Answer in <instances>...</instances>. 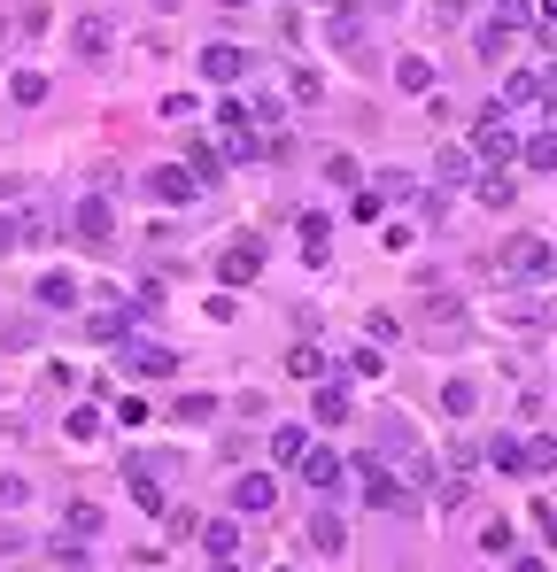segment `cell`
<instances>
[{"mask_svg":"<svg viewBox=\"0 0 557 572\" xmlns=\"http://www.w3.org/2000/svg\"><path fill=\"white\" fill-rule=\"evenodd\" d=\"M70 232H78V248H109V240H117V217H109V201H101V194H93V201H78Z\"/></svg>","mask_w":557,"mask_h":572,"instance_id":"cell-5","label":"cell"},{"mask_svg":"<svg viewBox=\"0 0 557 572\" xmlns=\"http://www.w3.org/2000/svg\"><path fill=\"white\" fill-rule=\"evenodd\" d=\"M472 155L480 163H519V140L503 132V101H480L472 109Z\"/></svg>","mask_w":557,"mask_h":572,"instance_id":"cell-1","label":"cell"},{"mask_svg":"<svg viewBox=\"0 0 557 572\" xmlns=\"http://www.w3.org/2000/svg\"><path fill=\"white\" fill-rule=\"evenodd\" d=\"M256 271H264V240L248 232V240H233V248H225V263H217V279H225V286H248Z\"/></svg>","mask_w":557,"mask_h":572,"instance_id":"cell-7","label":"cell"},{"mask_svg":"<svg viewBox=\"0 0 557 572\" xmlns=\"http://www.w3.org/2000/svg\"><path fill=\"white\" fill-rule=\"evenodd\" d=\"M287 372L294 379H325V348H287Z\"/></svg>","mask_w":557,"mask_h":572,"instance_id":"cell-27","label":"cell"},{"mask_svg":"<svg viewBox=\"0 0 557 572\" xmlns=\"http://www.w3.org/2000/svg\"><path fill=\"white\" fill-rule=\"evenodd\" d=\"M155 472H171V464H155V457H132L124 464V480H132V503H140L147 518H163V480Z\"/></svg>","mask_w":557,"mask_h":572,"instance_id":"cell-6","label":"cell"},{"mask_svg":"<svg viewBox=\"0 0 557 572\" xmlns=\"http://www.w3.org/2000/svg\"><path fill=\"white\" fill-rule=\"evenodd\" d=\"M78 55H109V16H78Z\"/></svg>","mask_w":557,"mask_h":572,"instance_id":"cell-19","label":"cell"},{"mask_svg":"<svg viewBox=\"0 0 557 572\" xmlns=\"http://www.w3.org/2000/svg\"><path fill=\"white\" fill-rule=\"evenodd\" d=\"M279 503V480L271 472H240L233 480V511H271Z\"/></svg>","mask_w":557,"mask_h":572,"instance_id":"cell-11","label":"cell"},{"mask_svg":"<svg viewBox=\"0 0 557 572\" xmlns=\"http://www.w3.org/2000/svg\"><path fill=\"white\" fill-rule=\"evenodd\" d=\"M488 457H496L503 472H527V464H519V433H496V441H488Z\"/></svg>","mask_w":557,"mask_h":572,"instance_id":"cell-31","label":"cell"},{"mask_svg":"<svg viewBox=\"0 0 557 572\" xmlns=\"http://www.w3.org/2000/svg\"><path fill=\"white\" fill-rule=\"evenodd\" d=\"M519 163H527V171H557V140H550V132L527 140V147H519Z\"/></svg>","mask_w":557,"mask_h":572,"instance_id":"cell-28","label":"cell"},{"mask_svg":"<svg viewBox=\"0 0 557 572\" xmlns=\"http://www.w3.org/2000/svg\"><path fill=\"white\" fill-rule=\"evenodd\" d=\"M202 542L217 549V565H225V557L240 549V526H233V518H217V526H202Z\"/></svg>","mask_w":557,"mask_h":572,"instance_id":"cell-26","label":"cell"},{"mask_svg":"<svg viewBox=\"0 0 557 572\" xmlns=\"http://www.w3.org/2000/svg\"><path fill=\"white\" fill-rule=\"evenodd\" d=\"M519 542V534H511V526H503V518H488V526H480V549H488V557H503V549Z\"/></svg>","mask_w":557,"mask_h":572,"instance_id":"cell-35","label":"cell"},{"mask_svg":"<svg viewBox=\"0 0 557 572\" xmlns=\"http://www.w3.org/2000/svg\"><path fill=\"white\" fill-rule=\"evenodd\" d=\"M294 101H325V78H318V70H294Z\"/></svg>","mask_w":557,"mask_h":572,"instance_id":"cell-37","label":"cell"},{"mask_svg":"<svg viewBox=\"0 0 557 572\" xmlns=\"http://www.w3.org/2000/svg\"><path fill=\"white\" fill-rule=\"evenodd\" d=\"M349 472H356V480H364V503H372V511H411V487L395 480V472H387L380 457H356Z\"/></svg>","mask_w":557,"mask_h":572,"instance_id":"cell-3","label":"cell"},{"mask_svg":"<svg viewBox=\"0 0 557 572\" xmlns=\"http://www.w3.org/2000/svg\"><path fill=\"white\" fill-rule=\"evenodd\" d=\"M511 572H550V565H542V557H519V565H511Z\"/></svg>","mask_w":557,"mask_h":572,"instance_id":"cell-41","label":"cell"},{"mask_svg":"<svg viewBox=\"0 0 557 572\" xmlns=\"http://www.w3.org/2000/svg\"><path fill=\"white\" fill-rule=\"evenodd\" d=\"M31 302H47V310H70V302H78V279H70V271H47V279L31 286Z\"/></svg>","mask_w":557,"mask_h":572,"instance_id":"cell-14","label":"cell"},{"mask_svg":"<svg viewBox=\"0 0 557 572\" xmlns=\"http://www.w3.org/2000/svg\"><path fill=\"white\" fill-rule=\"evenodd\" d=\"M225 163H256V132H248V124L225 132Z\"/></svg>","mask_w":557,"mask_h":572,"instance_id":"cell-32","label":"cell"},{"mask_svg":"<svg viewBox=\"0 0 557 572\" xmlns=\"http://www.w3.org/2000/svg\"><path fill=\"white\" fill-rule=\"evenodd\" d=\"M418 317H426V325H434L441 341H449V333H465V294H457V286H426V294H418Z\"/></svg>","mask_w":557,"mask_h":572,"instance_id":"cell-4","label":"cell"},{"mask_svg":"<svg viewBox=\"0 0 557 572\" xmlns=\"http://www.w3.org/2000/svg\"><path fill=\"white\" fill-rule=\"evenodd\" d=\"M302 449H310V433H302V426H279V433H271V457H279V464H302Z\"/></svg>","mask_w":557,"mask_h":572,"instance_id":"cell-24","label":"cell"},{"mask_svg":"<svg viewBox=\"0 0 557 572\" xmlns=\"http://www.w3.org/2000/svg\"><path fill=\"white\" fill-rule=\"evenodd\" d=\"M511 194H519V178L503 171V163H488V171L472 178V201H480V209H511Z\"/></svg>","mask_w":557,"mask_h":572,"instance_id":"cell-10","label":"cell"},{"mask_svg":"<svg viewBox=\"0 0 557 572\" xmlns=\"http://www.w3.org/2000/svg\"><path fill=\"white\" fill-rule=\"evenodd\" d=\"M225 8H248V0H225Z\"/></svg>","mask_w":557,"mask_h":572,"instance_id":"cell-43","label":"cell"},{"mask_svg":"<svg viewBox=\"0 0 557 572\" xmlns=\"http://www.w3.org/2000/svg\"><path fill=\"white\" fill-rule=\"evenodd\" d=\"M171 418H178V426H202V418H217V402H209V395H186Z\"/></svg>","mask_w":557,"mask_h":572,"instance_id":"cell-30","label":"cell"},{"mask_svg":"<svg viewBox=\"0 0 557 572\" xmlns=\"http://www.w3.org/2000/svg\"><path fill=\"white\" fill-rule=\"evenodd\" d=\"M325 232H333V217H325V209H302V248H310V263H325Z\"/></svg>","mask_w":557,"mask_h":572,"instance_id":"cell-21","label":"cell"},{"mask_svg":"<svg viewBox=\"0 0 557 572\" xmlns=\"http://www.w3.org/2000/svg\"><path fill=\"white\" fill-rule=\"evenodd\" d=\"M527 24H534V0H496V31H511V39H519Z\"/></svg>","mask_w":557,"mask_h":572,"instance_id":"cell-25","label":"cell"},{"mask_svg":"<svg viewBox=\"0 0 557 572\" xmlns=\"http://www.w3.org/2000/svg\"><path fill=\"white\" fill-rule=\"evenodd\" d=\"M341 542H349V518H341V511H318V518H310V549H318V557H333Z\"/></svg>","mask_w":557,"mask_h":572,"instance_id":"cell-13","label":"cell"},{"mask_svg":"<svg viewBox=\"0 0 557 572\" xmlns=\"http://www.w3.org/2000/svg\"><path fill=\"white\" fill-rule=\"evenodd\" d=\"M240 70H248V55H240V47H202V78H209V86H233Z\"/></svg>","mask_w":557,"mask_h":572,"instance_id":"cell-12","label":"cell"},{"mask_svg":"<svg viewBox=\"0 0 557 572\" xmlns=\"http://www.w3.org/2000/svg\"><path fill=\"white\" fill-rule=\"evenodd\" d=\"M441 410H449V418H472V387H465V379H449V387H441Z\"/></svg>","mask_w":557,"mask_h":572,"instance_id":"cell-33","label":"cell"},{"mask_svg":"<svg viewBox=\"0 0 557 572\" xmlns=\"http://www.w3.org/2000/svg\"><path fill=\"white\" fill-rule=\"evenodd\" d=\"M93 534H101V503L78 495V503H70V542H93Z\"/></svg>","mask_w":557,"mask_h":572,"instance_id":"cell-23","label":"cell"},{"mask_svg":"<svg viewBox=\"0 0 557 572\" xmlns=\"http://www.w3.org/2000/svg\"><path fill=\"white\" fill-rule=\"evenodd\" d=\"M310 410H318V426H341V418H349V387H341V379H325Z\"/></svg>","mask_w":557,"mask_h":572,"instance_id":"cell-16","label":"cell"},{"mask_svg":"<svg viewBox=\"0 0 557 572\" xmlns=\"http://www.w3.org/2000/svg\"><path fill=\"white\" fill-rule=\"evenodd\" d=\"M496 263L511 271V279H550V271H557V248H550V240H534V232H511V240L496 248Z\"/></svg>","mask_w":557,"mask_h":572,"instance_id":"cell-2","label":"cell"},{"mask_svg":"<svg viewBox=\"0 0 557 572\" xmlns=\"http://www.w3.org/2000/svg\"><path fill=\"white\" fill-rule=\"evenodd\" d=\"M434 16H441V24H457V16H465V0H434Z\"/></svg>","mask_w":557,"mask_h":572,"instance_id":"cell-39","label":"cell"},{"mask_svg":"<svg viewBox=\"0 0 557 572\" xmlns=\"http://www.w3.org/2000/svg\"><path fill=\"white\" fill-rule=\"evenodd\" d=\"M62 433H70V441H93V433H101V410H70V418H62Z\"/></svg>","mask_w":557,"mask_h":572,"instance_id":"cell-34","label":"cell"},{"mask_svg":"<svg viewBox=\"0 0 557 572\" xmlns=\"http://www.w3.org/2000/svg\"><path fill=\"white\" fill-rule=\"evenodd\" d=\"M124 364H132V379H171V348H132V356H124Z\"/></svg>","mask_w":557,"mask_h":572,"instance_id":"cell-17","label":"cell"},{"mask_svg":"<svg viewBox=\"0 0 557 572\" xmlns=\"http://www.w3.org/2000/svg\"><path fill=\"white\" fill-rule=\"evenodd\" d=\"M8 93H16V101H31V109H39V101H47V70H16V86H8Z\"/></svg>","mask_w":557,"mask_h":572,"instance_id":"cell-29","label":"cell"},{"mask_svg":"<svg viewBox=\"0 0 557 572\" xmlns=\"http://www.w3.org/2000/svg\"><path fill=\"white\" fill-rule=\"evenodd\" d=\"M217 572H240V565H233V557H225V565H217Z\"/></svg>","mask_w":557,"mask_h":572,"instance_id":"cell-42","label":"cell"},{"mask_svg":"<svg viewBox=\"0 0 557 572\" xmlns=\"http://www.w3.org/2000/svg\"><path fill=\"white\" fill-rule=\"evenodd\" d=\"M147 194L178 209V201H194V194H202V178H194V171H178V163H163V171H147Z\"/></svg>","mask_w":557,"mask_h":572,"instance_id":"cell-9","label":"cell"},{"mask_svg":"<svg viewBox=\"0 0 557 572\" xmlns=\"http://www.w3.org/2000/svg\"><path fill=\"white\" fill-rule=\"evenodd\" d=\"M302 480L318 487V495H333V487L349 480V457L341 449H302Z\"/></svg>","mask_w":557,"mask_h":572,"instance_id":"cell-8","label":"cell"},{"mask_svg":"<svg viewBox=\"0 0 557 572\" xmlns=\"http://www.w3.org/2000/svg\"><path fill=\"white\" fill-rule=\"evenodd\" d=\"M519 101H542V78H534V70H511V78H503V109H519Z\"/></svg>","mask_w":557,"mask_h":572,"instance_id":"cell-22","label":"cell"},{"mask_svg":"<svg viewBox=\"0 0 557 572\" xmlns=\"http://www.w3.org/2000/svg\"><path fill=\"white\" fill-rule=\"evenodd\" d=\"M534 534H542V542L557 549V503H534Z\"/></svg>","mask_w":557,"mask_h":572,"instance_id":"cell-38","label":"cell"},{"mask_svg":"<svg viewBox=\"0 0 557 572\" xmlns=\"http://www.w3.org/2000/svg\"><path fill=\"white\" fill-rule=\"evenodd\" d=\"M31 503V480H16V472H8V480H0V511H24Z\"/></svg>","mask_w":557,"mask_h":572,"instance_id":"cell-36","label":"cell"},{"mask_svg":"<svg viewBox=\"0 0 557 572\" xmlns=\"http://www.w3.org/2000/svg\"><path fill=\"white\" fill-rule=\"evenodd\" d=\"M163 8H171V0H163Z\"/></svg>","mask_w":557,"mask_h":572,"instance_id":"cell-44","label":"cell"},{"mask_svg":"<svg viewBox=\"0 0 557 572\" xmlns=\"http://www.w3.org/2000/svg\"><path fill=\"white\" fill-rule=\"evenodd\" d=\"M86 333H93V341H124V333H132V310H117V302H109V310L86 317Z\"/></svg>","mask_w":557,"mask_h":572,"instance_id":"cell-18","label":"cell"},{"mask_svg":"<svg viewBox=\"0 0 557 572\" xmlns=\"http://www.w3.org/2000/svg\"><path fill=\"white\" fill-rule=\"evenodd\" d=\"M395 86H403V93H426V86H434V62H426V55H403V62H395Z\"/></svg>","mask_w":557,"mask_h":572,"instance_id":"cell-20","label":"cell"},{"mask_svg":"<svg viewBox=\"0 0 557 572\" xmlns=\"http://www.w3.org/2000/svg\"><path fill=\"white\" fill-rule=\"evenodd\" d=\"M519 464H527V480H534V472H557V433H534V441H519Z\"/></svg>","mask_w":557,"mask_h":572,"instance_id":"cell-15","label":"cell"},{"mask_svg":"<svg viewBox=\"0 0 557 572\" xmlns=\"http://www.w3.org/2000/svg\"><path fill=\"white\" fill-rule=\"evenodd\" d=\"M0 248H16V217H0Z\"/></svg>","mask_w":557,"mask_h":572,"instance_id":"cell-40","label":"cell"}]
</instances>
